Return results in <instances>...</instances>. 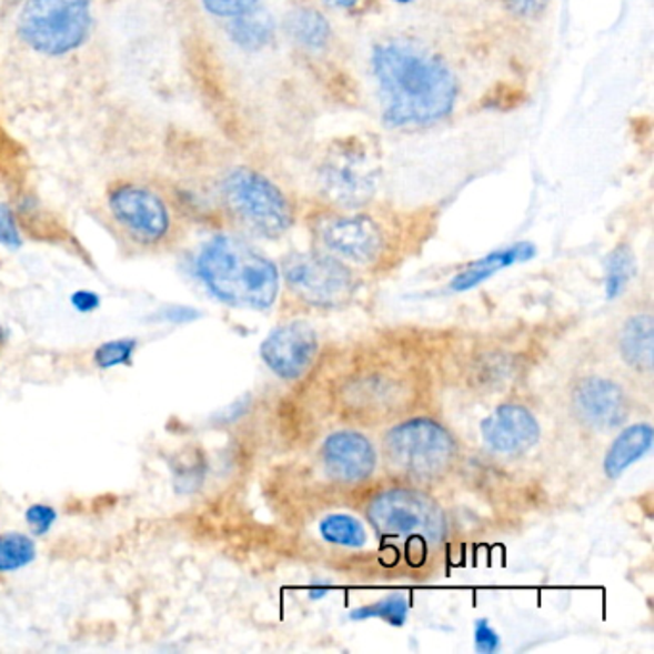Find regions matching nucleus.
Wrapping results in <instances>:
<instances>
[{"label": "nucleus", "instance_id": "f257e3e1", "mask_svg": "<svg viewBox=\"0 0 654 654\" xmlns=\"http://www.w3.org/2000/svg\"><path fill=\"white\" fill-rule=\"evenodd\" d=\"M382 118L390 127H424L445 120L457 100L450 66L408 41H388L373 50Z\"/></svg>", "mask_w": 654, "mask_h": 654}, {"label": "nucleus", "instance_id": "f03ea898", "mask_svg": "<svg viewBox=\"0 0 654 654\" xmlns=\"http://www.w3.org/2000/svg\"><path fill=\"white\" fill-rule=\"evenodd\" d=\"M197 271L211 294L234 308L269 310L281 289V273L273 261L232 234L205 242L198 253Z\"/></svg>", "mask_w": 654, "mask_h": 654}, {"label": "nucleus", "instance_id": "7ed1b4c3", "mask_svg": "<svg viewBox=\"0 0 654 654\" xmlns=\"http://www.w3.org/2000/svg\"><path fill=\"white\" fill-rule=\"evenodd\" d=\"M459 447L450 430L432 419H409L388 430L382 440L386 471L411 484H429L447 476L457 463Z\"/></svg>", "mask_w": 654, "mask_h": 654}, {"label": "nucleus", "instance_id": "20e7f679", "mask_svg": "<svg viewBox=\"0 0 654 654\" xmlns=\"http://www.w3.org/2000/svg\"><path fill=\"white\" fill-rule=\"evenodd\" d=\"M366 521L384 537L419 542L424 545L442 543L447 522L436 501L415 487H388L366 505Z\"/></svg>", "mask_w": 654, "mask_h": 654}, {"label": "nucleus", "instance_id": "39448f33", "mask_svg": "<svg viewBox=\"0 0 654 654\" xmlns=\"http://www.w3.org/2000/svg\"><path fill=\"white\" fill-rule=\"evenodd\" d=\"M221 197L237 223L261 239H281L294 223L289 198L253 169H232L223 179Z\"/></svg>", "mask_w": 654, "mask_h": 654}, {"label": "nucleus", "instance_id": "423d86ee", "mask_svg": "<svg viewBox=\"0 0 654 654\" xmlns=\"http://www.w3.org/2000/svg\"><path fill=\"white\" fill-rule=\"evenodd\" d=\"M91 29V0H28L18 18L21 41L47 57L83 47Z\"/></svg>", "mask_w": 654, "mask_h": 654}, {"label": "nucleus", "instance_id": "0eeeda50", "mask_svg": "<svg viewBox=\"0 0 654 654\" xmlns=\"http://www.w3.org/2000/svg\"><path fill=\"white\" fill-rule=\"evenodd\" d=\"M105 205L115 227L142 250H158L173 237V218L168 202L144 184L120 181L105 194Z\"/></svg>", "mask_w": 654, "mask_h": 654}, {"label": "nucleus", "instance_id": "6e6552de", "mask_svg": "<svg viewBox=\"0 0 654 654\" xmlns=\"http://www.w3.org/2000/svg\"><path fill=\"white\" fill-rule=\"evenodd\" d=\"M284 282L298 302L332 310L352 300L358 281L344 261L326 252H295L282 263Z\"/></svg>", "mask_w": 654, "mask_h": 654}, {"label": "nucleus", "instance_id": "1a4fd4ad", "mask_svg": "<svg viewBox=\"0 0 654 654\" xmlns=\"http://www.w3.org/2000/svg\"><path fill=\"white\" fill-rule=\"evenodd\" d=\"M316 239L324 250L342 261L369 265L384 250V234L369 215H331L319 221Z\"/></svg>", "mask_w": 654, "mask_h": 654}, {"label": "nucleus", "instance_id": "9d476101", "mask_svg": "<svg viewBox=\"0 0 654 654\" xmlns=\"http://www.w3.org/2000/svg\"><path fill=\"white\" fill-rule=\"evenodd\" d=\"M260 353L263 363L279 379L294 382L305 376L315 363L319 336L311 324L292 321L276 326L263 340Z\"/></svg>", "mask_w": 654, "mask_h": 654}, {"label": "nucleus", "instance_id": "9b49d317", "mask_svg": "<svg viewBox=\"0 0 654 654\" xmlns=\"http://www.w3.org/2000/svg\"><path fill=\"white\" fill-rule=\"evenodd\" d=\"M376 171L366 158L365 148L345 144L321 169L324 194L344 208L365 204L374 190Z\"/></svg>", "mask_w": 654, "mask_h": 654}, {"label": "nucleus", "instance_id": "f8f14e48", "mask_svg": "<svg viewBox=\"0 0 654 654\" xmlns=\"http://www.w3.org/2000/svg\"><path fill=\"white\" fill-rule=\"evenodd\" d=\"M572 409L577 421L591 430L618 429L630 415L626 390L605 376H584L572 388Z\"/></svg>", "mask_w": 654, "mask_h": 654}, {"label": "nucleus", "instance_id": "ddd939ff", "mask_svg": "<svg viewBox=\"0 0 654 654\" xmlns=\"http://www.w3.org/2000/svg\"><path fill=\"white\" fill-rule=\"evenodd\" d=\"M324 472L340 484H361L373 476L379 453L373 442L355 430H340L321 447Z\"/></svg>", "mask_w": 654, "mask_h": 654}, {"label": "nucleus", "instance_id": "4468645a", "mask_svg": "<svg viewBox=\"0 0 654 654\" xmlns=\"http://www.w3.org/2000/svg\"><path fill=\"white\" fill-rule=\"evenodd\" d=\"M482 440L497 455H522L540 442L542 429L534 413L524 405L505 403L482 422Z\"/></svg>", "mask_w": 654, "mask_h": 654}, {"label": "nucleus", "instance_id": "2eb2a0df", "mask_svg": "<svg viewBox=\"0 0 654 654\" xmlns=\"http://www.w3.org/2000/svg\"><path fill=\"white\" fill-rule=\"evenodd\" d=\"M534 255L535 246L532 242H519L513 246L495 250V252L487 253L484 258L471 263L461 273L455 274L453 281L450 282V289L453 292H466V290L476 289L482 282L490 281L493 274L500 273L503 269L513 268L516 263L530 261Z\"/></svg>", "mask_w": 654, "mask_h": 654}, {"label": "nucleus", "instance_id": "dca6fc26", "mask_svg": "<svg viewBox=\"0 0 654 654\" xmlns=\"http://www.w3.org/2000/svg\"><path fill=\"white\" fill-rule=\"evenodd\" d=\"M618 352L622 361L637 373L653 371L654 324L651 313L627 316L618 332Z\"/></svg>", "mask_w": 654, "mask_h": 654}, {"label": "nucleus", "instance_id": "f3484780", "mask_svg": "<svg viewBox=\"0 0 654 654\" xmlns=\"http://www.w3.org/2000/svg\"><path fill=\"white\" fill-rule=\"evenodd\" d=\"M653 424L635 422L622 430L606 451L603 471L608 480H618L624 472L647 455L653 445Z\"/></svg>", "mask_w": 654, "mask_h": 654}, {"label": "nucleus", "instance_id": "a211bd4d", "mask_svg": "<svg viewBox=\"0 0 654 654\" xmlns=\"http://www.w3.org/2000/svg\"><path fill=\"white\" fill-rule=\"evenodd\" d=\"M16 219L31 239L54 244H63L66 240H70V232L62 225V221L33 194L20 197V202L16 205Z\"/></svg>", "mask_w": 654, "mask_h": 654}, {"label": "nucleus", "instance_id": "6ab92c4d", "mask_svg": "<svg viewBox=\"0 0 654 654\" xmlns=\"http://www.w3.org/2000/svg\"><path fill=\"white\" fill-rule=\"evenodd\" d=\"M274 23L268 12L250 10L246 14L232 18L229 23L231 41L242 50H261L273 41Z\"/></svg>", "mask_w": 654, "mask_h": 654}, {"label": "nucleus", "instance_id": "aec40b11", "mask_svg": "<svg viewBox=\"0 0 654 654\" xmlns=\"http://www.w3.org/2000/svg\"><path fill=\"white\" fill-rule=\"evenodd\" d=\"M290 37L308 50H323L331 41V26L313 8H295L286 20Z\"/></svg>", "mask_w": 654, "mask_h": 654}, {"label": "nucleus", "instance_id": "412c9836", "mask_svg": "<svg viewBox=\"0 0 654 654\" xmlns=\"http://www.w3.org/2000/svg\"><path fill=\"white\" fill-rule=\"evenodd\" d=\"M29 169L31 163L26 148L0 123V179L10 189H21L28 181Z\"/></svg>", "mask_w": 654, "mask_h": 654}, {"label": "nucleus", "instance_id": "4be33fe9", "mask_svg": "<svg viewBox=\"0 0 654 654\" xmlns=\"http://www.w3.org/2000/svg\"><path fill=\"white\" fill-rule=\"evenodd\" d=\"M324 542L338 547L359 549L366 543L365 526L352 514L336 513L324 516L319 524Z\"/></svg>", "mask_w": 654, "mask_h": 654}, {"label": "nucleus", "instance_id": "5701e85b", "mask_svg": "<svg viewBox=\"0 0 654 654\" xmlns=\"http://www.w3.org/2000/svg\"><path fill=\"white\" fill-rule=\"evenodd\" d=\"M409 601L401 593H392L388 597L374 601L371 605L359 606L350 612L352 622H363V620H382L388 626H405L409 618Z\"/></svg>", "mask_w": 654, "mask_h": 654}, {"label": "nucleus", "instance_id": "b1692460", "mask_svg": "<svg viewBox=\"0 0 654 654\" xmlns=\"http://www.w3.org/2000/svg\"><path fill=\"white\" fill-rule=\"evenodd\" d=\"M635 274V258L626 244L614 248L606 258L605 295L608 302L626 292Z\"/></svg>", "mask_w": 654, "mask_h": 654}, {"label": "nucleus", "instance_id": "393cba45", "mask_svg": "<svg viewBox=\"0 0 654 654\" xmlns=\"http://www.w3.org/2000/svg\"><path fill=\"white\" fill-rule=\"evenodd\" d=\"M36 543L28 535L10 532L0 535V572H12L33 563Z\"/></svg>", "mask_w": 654, "mask_h": 654}, {"label": "nucleus", "instance_id": "a878e982", "mask_svg": "<svg viewBox=\"0 0 654 654\" xmlns=\"http://www.w3.org/2000/svg\"><path fill=\"white\" fill-rule=\"evenodd\" d=\"M137 345H139V342L134 338H121V340L105 342V344L99 345L97 352L92 355L94 365L100 366V369L131 365Z\"/></svg>", "mask_w": 654, "mask_h": 654}, {"label": "nucleus", "instance_id": "bb28decb", "mask_svg": "<svg viewBox=\"0 0 654 654\" xmlns=\"http://www.w3.org/2000/svg\"><path fill=\"white\" fill-rule=\"evenodd\" d=\"M205 10L218 18H237L255 8L258 0H202Z\"/></svg>", "mask_w": 654, "mask_h": 654}, {"label": "nucleus", "instance_id": "cd10ccee", "mask_svg": "<svg viewBox=\"0 0 654 654\" xmlns=\"http://www.w3.org/2000/svg\"><path fill=\"white\" fill-rule=\"evenodd\" d=\"M0 244L18 250L21 246V232L16 211L8 204H0Z\"/></svg>", "mask_w": 654, "mask_h": 654}, {"label": "nucleus", "instance_id": "c85d7f7f", "mask_svg": "<svg viewBox=\"0 0 654 654\" xmlns=\"http://www.w3.org/2000/svg\"><path fill=\"white\" fill-rule=\"evenodd\" d=\"M474 648L480 654H495L500 651L501 635L493 630L490 620H476V624H474Z\"/></svg>", "mask_w": 654, "mask_h": 654}, {"label": "nucleus", "instance_id": "c756f323", "mask_svg": "<svg viewBox=\"0 0 654 654\" xmlns=\"http://www.w3.org/2000/svg\"><path fill=\"white\" fill-rule=\"evenodd\" d=\"M28 524L37 535L47 534L52 524L57 522V511L49 505H33L29 506L26 513Z\"/></svg>", "mask_w": 654, "mask_h": 654}, {"label": "nucleus", "instance_id": "7c9ffc66", "mask_svg": "<svg viewBox=\"0 0 654 654\" xmlns=\"http://www.w3.org/2000/svg\"><path fill=\"white\" fill-rule=\"evenodd\" d=\"M503 2L511 10V14L532 20V18L542 16L543 10L547 8L549 0H503Z\"/></svg>", "mask_w": 654, "mask_h": 654}, {"label": "nucleus", "instance_id": "2f4dec72", "mask_svg": "<svg viewBox=\"0 0 654 654\" xmlns=\"http://www.w3.org/2000/svg\"><path fill=\"white\" fill-rule=\"evenodd\" d=\"M71 305L79 311V313H91V311L99 310L100 295L89 290H79L71 295Z\"/></svg>", "mask_w": 654, "mask_h": 654}, {"label": "nucleus", "instance_id": "473e14b6", "mask_svg": "<svg viewBox=\"0 0 654 654\" xmlns=\"http://www.w3.org/2000/svg\"><path fill=\"white\" fill-rule=\"evenodd\" d=\"M200 313L190 308H181V305H173V308H165L162 313L163 321H173V323H187V321H194Z\"/></svg>", "mask_w": 654, "mask_h": 654}, {"label": "nucleus", "instance_id": "72a5a7b5", "mask_svg": "<svg viewBox=\"0 0 654 654\" xmlns=\"http://www.w3.org/2000/svg\"><path fill=\"white\" fill-rule=\"evenodd\" d=\"M331 591V585H313L310 587V597L311 598H321L326 595Z\"/></svg>", "mask_w": 654, "mask_h": 654}, {"label": "nucleus", "instance_id": "f704fd0d", "mask_svg": "<svg viewBox=\"0 0 654 654\" xmlns=\"http://www.w3.org/2000/svg\"><path fill=\"white\" fill-rule=\"evenodd\" d=\"M326 2L336 8H352L358 4V0H326Z\"/></svg>", "mask_w": 654, "mask_h": 654}, {"label": "nucleus", "instance_id": "c9c22d12", "mask_svg": "<svg viewBox=\"0 0 654 654\" xmlns=\"http://www.w3.org/2000/svg\"><path fill=\"white\" fill-rule=\"evenodd\" d=\"M398 4H409V2H413V0H395Z\"/></svg>", "mask_w": 654, "mask_h": 654}, {"label": "nucleus", "instance_id": "e433bc0d", "mask_svg": "<svg viewBox=\"0 0 654 654\" xmlns=\"http://www.w3.org/2000/svg\"><path fill=\"white\" fill-rule=\"evenodd\" d=\"M0 345H2V329H0Z\"/></svg>", "mask_w": 654, "mask_h": 654}]
</instances>
